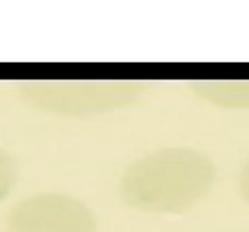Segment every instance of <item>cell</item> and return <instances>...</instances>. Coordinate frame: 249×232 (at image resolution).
Masks as SVG:
<instances>
[{
    "instance_id": "cell-3",
    "label": "cell",
    "mask_w": 249,
    "mask_h": 232,
    "mask_svg": "<svg viewBox=\"0 0 249 232\" xmlns=\"http://www.w3.org/2000/svg\"><path fill=\"white\" fill-rule=\"evenodd\" d=\"M11 180H13V161L7 153L0 151V198L7 194Z\"/></svg>"
},
{
    "instance_id": "cell-1",
    "label": "cell",
    "mask_w": 249,
    "mask_h": 232,
    "mask_svg": "<svg viewBox=\"0 0 249 232\" xmlns=\"http://www.w3.org/2000/svg\"><path fill=\"white\" fill-rule=\"evenodd\" d=\"M215 178L211 159L194 148H161L124 172L121 189L129 204L144 211H183Z\"/></svg>"
},
{
    "instance_id": "cell-2",
    "label": "cell",
    "mask_w": 249,
    "mask_h": 232,
    "mask_svg": "<svg viewBox=\"0 0 249 232\" xmlns=\"http://www.w3.org/2000/svg\"><path fill=\"white\" fill-rule=\"evenodd\" d=\"M97 221L80 200L60 194L30 196L13 206L9 232H95Z\"/></svg>"
},
{
    "instance_id": "cell-4",
    "label": "cell",
    "mask_w": 249,
    "mask_h": 232,
    "mask_svg": "<svg viewBox=\"0 0 249 232\" xmlns=\"http://www.w3.org/2000/svg\"><path fill=\"white\" fill-rule=\"evenodd\" d=\"M241 192H243V196L249 200V161L243 166V170H241Z\"/></svg>"
}]
</instances>
